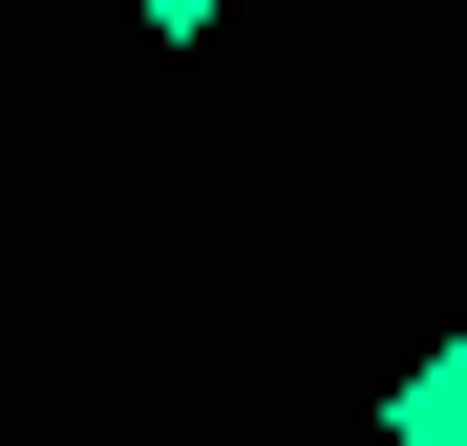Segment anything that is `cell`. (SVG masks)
Masks as SVG:
<instances>
[{"label": "cell", "mask_w": 467, "mask_h": 446, "mask_svg": "<svg viewBox=\"0 0 467 446\" xmlns=\"http://www.w3.org/2000/svg\"><path fill=\"white\" fill-rule=\"evenodd\" d=\"M382 446H467V340H425L404 383H382Z\"/></svg>", "instance_id": "6da1fadb"}, {"label": "cell", "mask_w": 467, "mask_h": 446, "mask_svg": "<svg viewBox=\"0 0 467 446\" xmlns=\"http://www.w3.org/2000/svg\"><path fill=\"white\" fill-rule=\"evenodd\" d=\"M128 22H149V43H213V22H234V0H128Z\"/></svg>", "instance_id": "7a4b0ae2"}]
</instances>
